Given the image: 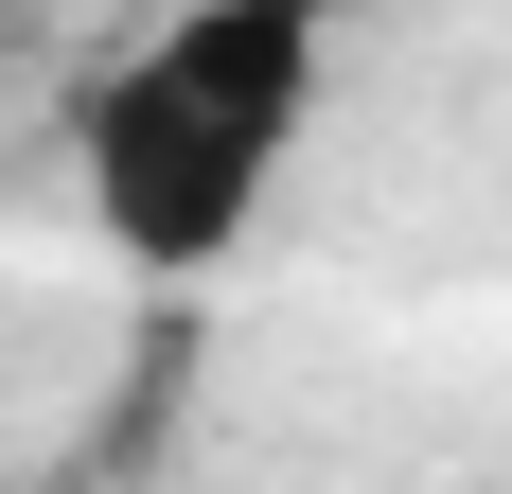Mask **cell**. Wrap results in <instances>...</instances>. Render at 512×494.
I'll list each match as a JSON object with an SVG mask.
<instances>
[{
  "label": "cell",
  "mask_w": 512,
  "mask_h": 494,
  "mask_svg": "<svg viewBox=\"0 0 512 494\" xmlns=\"http://www.w3.org/2000/svg\"><path fill=\"white\" fill-rule=\"evenodd\" d=\"M318 71H336V36H318L301 0H195V18H159L89 89V124H71L89 142V230L142 283L230 265L265 230V195H283L301 124H318Z\"/></svg>",
  "instance_id": "cell-1"
}]
</instances>
